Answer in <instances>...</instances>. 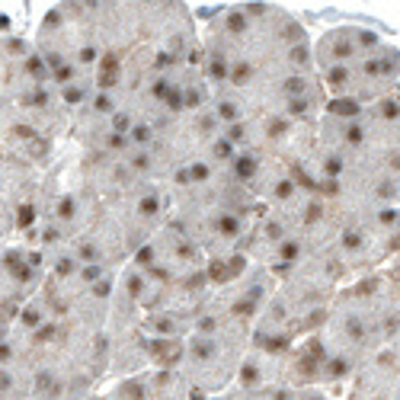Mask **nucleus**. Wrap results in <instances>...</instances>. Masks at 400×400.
I'll return each mask as SVG.
<instances>
[{"instance_id":"f257e3e1","label":"nucleus","mask_w":400,"mask_h":400,"mask_svg":"<svg viewBox=\"0 0 400 400\" xmlns=\"http://www.w3.org/2000/svg\"><path fill=\"white\" fill-rule=\"evenodd\" d=\"M234 173H237L240 179H250L253 173H256V157H250V154L237 157V160H234Z\"/></svg>"},{"instance_id":"f03ea898","label":"nucleus","mask_w":400,"mask_h":400,"mask_svg":"<svg viewBox=\"0 0 400 400\" xmlns=\"http://www.w3.org/2000/svg\"><path fill=\"white\" fill-rule=\"evenodd\" d=\"M138 211H141L144 218H154L157 211H160V199H157V196H144V199L138 202Z\"/></svg>"},{"instance_id":"7ed1b4c3","label":"nucleus","mask_w":400,"mask_h":400,"mask_svg":"<svg viewBox=\"0 0 400 400\" xmlns=\"http://www.w3.org/2000/svg\"><path fill=\"white\" fill-rule=\"evenodd\" d=\"M26 70H29V74L35 77V83H42V80L48 77V70H45V61H39V58H29V61H26Z\"/></svg>"},{"instance_id":"20e7f679","label":"nucleus","mask_w":400,"mask_h":400,"mask_svg":"<svg viewBox=\"0 0 400 400\" xmlns=\"http://www.w3.org/2000/svg\"><path fill=\"white\" fill-rule=\"evenodd\" d=\"M77 61L80 64H96V61H100V48H96V45H83L80 55H77Z\"/></svg>"},{"instance_id":"39448f33","label":"nucleus","mask_w":400,"mask_h":400,"mask_svg":"<svg viewBox=\"0 0 400 400\" xmlns=\"http://www.w3.org/2000/svg\"><path fill=\"white\" fill-rule=\"evenodd\" d=\"M128 135H131V141H135V144H148V141H151V128H148V125H131Z\"/></svg>"},{"instance_id":"423d86ee","label":"nucleus","mask_w":400,"mask_h":400,"mask_svg":"<svg viewBox=\"0 0 400 400\" xmlns=\"http://www.w3.org/2000/svg\"><path fill=\"white\" fill-rule=\"evenodd\" d=\"M80 275H83V282H96V278L103 275V269H100V263H87L80 269Z\"/></svg>"},{"instance_id":"0eeeda50","label":"nucleus","mask_w":400,"mask_h":400,"mask_svg":"<svg viewBox=\"0 0 400 400\" xmlns=\"http://www.w3.org/2000/svg\"><path fill=\"white\" fill-rule=\"evenodd\" d=\"M74 208H77L74 199H61L58 202V218H74Z\"/></svg>"},{"instance_id":"6e6552de","label":"nucleus","mask_w":400,"mask_h":400,"mask_svg":"<svg viewBox=\"0 0 400 400\" xmlns=\"http://www.w3.org/2000/svg\"><path fill=\"white\" fill-rule=\"evenodd\" d=\"M70 77H74V67H70V64H61V67L55 70V80H58V83H67Z\"/></svg>"},{"instance_id":"1a4fd4ad","label":"nucleus","mask_w":400,"mask_h":400,"mask_svg":"<svg viewBox=\"0 0 400 400\" xmlns=\"http://www.w3.org/2000/svg\"><path fill=\"white\" fill-rule=\"evenodd\" d=\"M80 96H83L80 87H64V100H67V103H80Z\"/></svg>"},{"instance_id":"9d476101","label":"nucleus","mask_w":400,"mask_h":400,"mask_svg":"<svg viewBox=\"0 0 400 400\" xmlns=\"http://www.w3.org/2000/svg\"><path fill=\"white\" fill-rule=\"evenodd\" d=\"M96 112H109V109H112V100H109V96H96Z\"/></svg>"},{"instance_id":"9b49d317","label":"nucleus","mask_w":400,"mask_h":400,"mask_svg":"<svg viewBox=\"0 0 400 400\" xmlns=\"http://www.w3.org/2000/svg\"><path fill=\"white\" fill-rule=\"evenodd\" d=\"M74 269H77V263H74V260H61V266H58V272H61V275L74 272Z\"/></svg>"},{"instance_id":"f8f14e48","label":"nucleus","mask_w":400,"mask_h":400,"mask_svg":"<svg viewBox=\"0 0 400 400\" xmlns=\"http://www.w3.org/2000/svg\"><path fill=\"white\" fill-rule=\"evenodd\" d=\"M22 320H26L29 326H35V323H39L42 317H39V311H26V314H22Z\"/></svg>"},{"instance_id":"ddd939ff","label":"nucleus","mask_w":400,"mask_h":400,"mask_svg":"<svg viewBox=\"0 0 400 400\" xmlns=\"http://www.w3.org/2000/svg\"><path fill=\"white\" fill-rule=\"evenodd\" d=\"M29 221H32V208H29V205H26V208H19V224H22V227H26Z\"/></svg>"},{"instance_id":"4468645a","label":"nucleus","mask_w":400,"mask_h":400,"mask_svg":"<svg viewBox=\"0 0 400 400\" xmlns=\"http://www.w3.org/2000/svg\"><path fill=\"white\" fill-rule=\"evenodd\" d=\"M0 359H10V346H0Z\"/></svg>"}]
</instances>
